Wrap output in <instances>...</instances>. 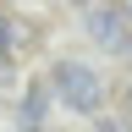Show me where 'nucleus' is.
Wrapping results in <instances>:
<instances>
[{
  "label": "nucleus",
  "instance_id": "nucleus-1",
  "mask_svg": "<svg viewBox=\"0 0 132 132\" xmlns=\"http://www.w3.org/2000/svg\"><path fill=\"white\" fill-rule=\"evenodd\" d=\"M50 82H55V99H61L66 110H77V116H94L99 105H105L99 72H88V66H77V61H61L55 72H50Z\"/></svg>",
  "mask_w": 132,
  "mask_h": 132
},
{
  "label": "nucleus",
  "instance_id": "nucleus-2",
  "mask_svg": "<svg viewBox=\"0 0 132 132\" xmlns=\"http://www.w3.org/2000/svg\"><path fill=\"white\" fill-rule=\"evenodd\" d=\"M88 33L99 44H121L127 50V33H121V16H116V11H88Z\"/></svg>",
  "mask_w": 132,
  "mask_h": 132
},
{
  "label": "nucleus",
  "instance_id": "nucleus-3",
  "mask_svg": "<svg viewBox=\"0 0 132 132\" xmlns=\"http://www.w3.org/2000/svg\"><path fill=\"white\" fill-rule=\"evenodd\" d=\"M22 127H44V82H28V94H22Z\"/></svg>",
  "mask_w": 132,
  "mask_h": 132
},
{
  "label": "nucleus",
  "instance_id": "nucleus-4",
  "mask_svg": "<svg viewBox=\"0 0 132 132\" xmlns=\"http://www.w3.org/2000/svg\"><path fill=\"white\" fill-rule=\"evenodd\" d=\"M6 39H11V28H6V16H0V44H6Z\"/></svg>",
  "mask_w": 132,
  "mask_h": 132
},
{
  "label": "nucleus",
  "instance_id": "nucleus-5",
  "mask_svg": "<svg viewBox=\"0 0 132 132\" xmlns=\"http://www.w3.org/2000/svg\"><path fill=\"white\" fill-rule=\"evenodd\" d=\"M121 99H127V110H132V88H127V94H121Z\"/></svg>",
  "mask_w": 132,
  "mask_h": 132
},
{
  "label": "nucleus",
  "instance_id": "nucleus-6",
  "mask_svg": "<svg viewBox=\"0 0 132 132\" xmlns=\"http://www.w3.org/2000/svg\"><path fill=\"white\" fill-rule=\"evenodd\" d=\"M22 132H44V127H22Z\"/></svg>",
  "mask_w": 132,
  "mask_h": 132
},
{
  "label": "nucleus",
  "instance_id": "nucleus-7",
  "mask_svg": "<svg viewBox=\"0 0 132 132\" xmlns=\"http://www.w3.org/2000/svg\"><path fill=\"white\" fill-rule=\"evenodd\" d=\"M127 55H132V39H127Z\"/></svg>",
  "mask_w": 132,
  "mask_h": 132
}]
</instances>
